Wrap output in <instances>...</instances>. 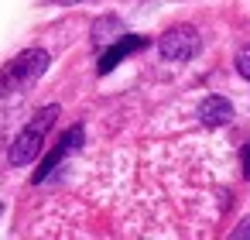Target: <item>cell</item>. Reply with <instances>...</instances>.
<instances>
[{
    "label": "cell",
    "mask_w": 250,
    "mask_h": 240,
    "mask_svg": "<svg viewBox=\"0 0 250 240\" xmlns=\"http://www.w3.org/2000/svg\"><path fill=\"white\" fill-rule=\"evenodd\" d=\"M141 45H144V42H141V38H134V35H130V38H124L117 48H110V52L100 59V72H110V69H113V65L127 55V52H134V48H141Z\"/></svg>",
    "instance_id": "obj_6"
},
{
    "label": "cell",
    "mask_w": 250,
    "mask_h": 240,
    "mask_svg": "<svg viewBox=\"0 0 250 240\" xmlns=\"http://www.w3.org/2000/svg\"><path fill=\"white\" fill-rule=\"evenodd\" d=\"M45 69H48V55H45L42 48L21 52L18 59H11L4 69H0V96H7V93H18V89L31 86Z\"/></svg>",
    "instance_id": "obj_1"
},
{
    "label": "cell",
    "mask_w": 250,
    "mask_h": 240,
    "mask_svg": "<svg viewBox=\"0 0 250 240\" xmlns=\"http://www.w3.org/2000/svg\"><path fill=\"white\" fill-rule=\"evenodd\" d=\"M65 4H76V0H65Z\"/></svg>",
    "instance_id": "obj_9"
},
{
    "label": "cell",
    "mask_w": 250,
    "mask_h": 240,
    "mask_svg": "<svg viewBox=\"0 0 250 240\" xmlns=\"http://www.w3.org/2000/svg\"><path fill=\"white\" fill-rule=\"evenodd\" d=\"M236 69H240V76L250 79V48H243V52L236 55Z\"/></svg>",
    "instance_id": "obj_7"
},
{
    "label": "cell",
    "mask_w": 250,
    "mask_h": 240,
    "mask_svg": "<svg viewBox=\"0 0 250 240\" xmlns=\"http://www.w3.org/2000/svg\"><path fill=\"white\" fill-rule=\"evenodd\" d=\"M199 52V35L195 28H171L165 38H161V55L168 62H185Z\"/></svg>",
    "instance_id": "obj_3"
},
{
    "label": "cell",
    "mask_w": 250,
    "mask_h": 240,
    "mask_svg": "<svg viewBox=\"0 0 250 240\" xmlns=\"http://www.w3.org/2000/svg\"><path fill=\"white\" fill-rule=\"evenodd\" d=\"M79 141H83V131H79V127H76V131H69V134H65V137L59 141V148H55V151H52V154H48V158L42 161V168H38L35 182H45V178L52 175V168H55V165H59V161H62V158H65V154H69V151H72L76 144H79Z\"/></svg>",
    "instance_id": "obj_5"
},
{
    "label": "cell",
    "mask_w": 250,
    "mask_h": 240,
    "mask_svg": "<svg viewBox=\"0 0 250 240\" xmlns=\"http://www.w3.org/2000/svg\"><path fill=\"white\" fill-rule=\"evenodd\" d=\"M243 175L250 178V144H247V151H243Z\"/></svg>",
    "instance_id": "obj_8"
},
{
    "label": "cell",
    "mask_w": 250,
    "mask_h": 240,
    "mask_svg": "<svg viewBox=\"0 0 250 240\" xmlns=\"http://www.w3.org/2000/svg\"><path fill=\"white\" fill-rule=\"evenodd\" d=\"M55 117H59V107H45V110L35 113V120L18 134V141H14V148H11V165H28V161H35V154L42 151L45 134L52 131Z\"/></svg>",
    "instance_id": "obj_2"
},
{
    "label": "cell",
    "mask_w": 250,
    "mask_h": 240,
    "mask_svg": "<svg viewBox=\"0 0 250 240\" xmlns=\"http://www.w3.org/2000/svg\"><path fill=\"white\" fill-rule=\"evenodd\" d=\"M229 117H233V107H229V100H223V96H209V100L199 103V120L209 124V127L229 124Z\"/></svg>",
    "instance_id": "obj_4"
}]
</instances>
